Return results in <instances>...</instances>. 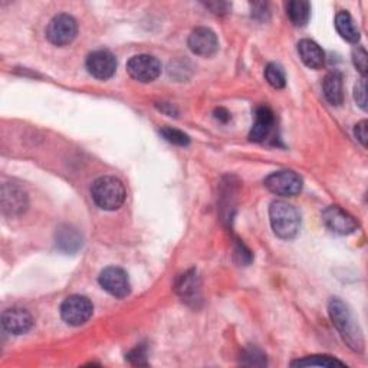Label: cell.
I'll list each match as a JSON object with an SVG mask.
<instances>
[{
    "mask_svg": "<svg viewBox=\"0 0 368 368\" xmlns=\"http://www.w3.org/2000/svg\"><path fill=\"white\" fill-rule=\"evenodd\" d=\"M86 71L97 79H110L116 71V60L112 52L107 49H98L86 58Z\"/></svg>",
    "mask_w": 368,
    "mask_h": 368,
    "instance_id": "obj_9",
    "label": "cell"
},
{
    "mask_svg": "<svg viewBox=\"0 0 368 368\" xmlns=\"http://www.w3.org/2000/svg\"><path fill=\"white\" fill-rule=\"evenodd\" d=\"M265 78L275 90H282L286 85L285 69L279 64H269L265 69Z\"/></svg>",
    "mask_w": 368,
    "mask_h": 368,
    "instance_id": "obj_22",
    "label": "cell"
},
{
    "mask_svg": "<svg viewBox=\"0 0 368 368\" xmlns=\"http://www.w3.org/2000/svg\"><path fill=\"white\" fill-rule=\"evenodd\" d=\"M286 14L293 26L302 27L311 18V5L305 0H292L286 5Z\"/></svg>",
    "mask_w": 368,
    "mask_h": 368,
    "instance_id": "obj_19",
    "label": "cell"
},
{
    "mask_svg": "<svg viewBox=\"0 0 368 368\" xmlns=\"http://www.w3.org/2000/svg\"><path fill=\"white\" fill-rule=\"evenodd\" d=\"M91 195L93 200L99 209L112 212L120 209L124 204L127 191L119 179L111 177V175H104V177H99L93 183Z\"/></svg>",
    "mask_w": 368,
    "mask_h": 368,
    "instance_id": "obj_3",
    "label": "cell"
},
{
    "mask_svg": "<svg viewBox=\"0 0 368 368\" xmlns=\"http://www.w3.org/2000/svg\"><path fill=\"white\" fill-rule=\"evenodd\" d=\"M354 98L357 101L358 107L361 110L367 111V84H365L364 77L357 82V85L354 88Z\"/></svg>",
    "mask_w": 368,
    "mask_h": 368,
    "instance_id": "obj_26",
    "label": "cell"
},
{
    "mask_svg": "<svg viewBox=\"0 0 368 368\" xmlns=\"http://www.w3.org/2000/svg\"><path fill=\"white\" fill-rule=\"evenodd\" d=\"M292 367H327V368H334V367H345V364L340 360H336L330 356H311L305 357L302 360L293 361L291 364Z\"/></svg>",
    "mask_w": 368,
    "mask_h": 368,
    "instance_id": "obj_21",
    "label": "cell"
},
{
    "mask_svg": "<svg viewBox=\"0 0 368 368\" xmlns=\"http://www.w3.org/2000/svg\"><path fill=\"white\" fill-rule=\"evenodd\" d=\"M98 282L102 286V289H106L115 298H125L131 292V284H130L128 275L121 268H116V267L106 268L99 273Z\"/></svg>",
    "mask_w": 368,
    "mask_h": 368,
    "instance_id": "obj_8",
    "label": "cell"
},
{
    "mask_svg": "<svg viewBox=\"0 0 368 368\" xmlns=\"http://www.w3.org/2000/svg\"><path fill=\"white\" fill-rule=\"evenodd\" d=\"M175 291L186 302H193L200 299V286L199 279L195 271H190L179 278L177 284H175Z\"/></svg>",
    "mask_w": 368,
    "mask_h": 368,
    "instance_id": "obj_17",
    "label": "cell"
},
{
    "mask_svg": "<svg viewBox=\"0 0 368 368\" xmlns=\"http://www.w3.org/2000/svg\"><path fill=\"white\" fill-rule=\"evenodd\" d=\"M94 314V305L86 297L72 295L61 305L62 319L72 327H79L90 319Z\"/></svg>",
    "mask_w": 368,
    "mask_h": 368,
    "instance_id": "obj_5",
    "label": "cell"
},
{
    "mask_svg": "<svg viewBox=\"0 0 368 368\" xmlns=\"http://www.w3.org/2000/svg\"><path fill=\"white\" fill-rule=\"evenodd\" d=\"M188 48L191 52L199 56L209 58L217 52L219 40L212 29L197 27L188 36Z\"/></svg>",
    "mask_w": 368,
    "mask_h": 368,
    "instance_id": "obj_11",
    "label": "cell"
},
{
    "mask_svg": "<svg viewBox=\"0 0 368 368\" xmlns=\"http://www.w3.org/2000/svg\"><path fill=\"white\" fill-rule=\"evenodd\" d=\"M161 136L164 137V140H167L169 143L174 144V145H180V147H186L190 143V138L187 134H184L183 131L175 130L171 127H166L160 131Z\"/></svg>",
    "mask_w": 368,
    "mask_h": 368,
    "instance_id": "obj_23",
    "label": "cell"
},
{
    "mask_svg": "<svg viewBox=\"0 0 368 368\" xmlns=\"http://www.w3.org/2000/svg\"><path fill=\"white\" fill-rule=\"evenodd\" d=\"M2 208L6 214L19 216L27 209V195L18 184H5L2 187Z\"/></svg>",
    "mask_w": 368,
    "mask_h": 368,
    "instance_id": "obj_12",
    "label": "cell"
},
{
    "mask_svg": "<svg viewBox=\"0 0 368 368\" xmlns=\"http://www.w3.org/2000/svg\"><path fill=\"white\" fill-rule=\"evenodd\" d=\"M214 114H216V119L220 120L222 123H228L230 120V114L225 108H217L214 111Z\"/></svg>",
    "mask_w": 368,
    "mask_h": 368,
    "instance_id": "obj_31",
    "label": "cell"
},
{
    "mask_svg": "<svg viewBox=\"0 0 368 368\" xmlns=\"http://www.w3.org/2000/svg\"><path fill=\"white\" fill-rule=\"evenodd\" d=\"M328 311L335 328L340 331L343 340L347 343V345L351 349L361 352L364 349L363 332L348 305L344 304L340 298H332L328 305Z\"/></svg>",
    "mask_w": 368,
    "mask_h": 368,
    "instance_id": "obj_1",
    "label": "cell"
},
{
    "mask_svg": "<svg viewBox=\"0 0 368 368\" xmlns=\"http://www.w3.org/2000/svg\"><path fill=\"white\" fill-rule=\"evenodd\" d=\"M368 55L365 52V49L363 47H357L354 49V52H352V61H354V65L356 68L361 72V75L365 78V73H367V66H368Z\"/></svg>",
    "mask_w": 368,
    "mask_h": 368,
    "instance_id": "obj_24",
    "label": "cell"
},
{
    "mask_svg": "<svg viewBox=\"0 0 368 368\" xmlns=\"http://www.w3.org/2000/svg\"><path fill=\"white\" fill-rule=\"evenodd\" d=\"M298 52L302 62L312 69H318L326 62V53L321 49L318 43L311 39H302L298 43Z\"/></svg>",
    "mask_w": 368,
    "mask_h": 368,
    "instance_id": "obj_15",
    "label": "cell"
},
{
    "mask_svg": "<svg viewBox=\"0 0 368 368\" xmlns=\"http://www.w3.org/2000/svg\"><path fill=\"white\" fill-rule=\"evenodd\" d=\"M265 186L276 196L292 197L301 193L302 179L299 174L291 170H281L269 174L265 179Z\"/></svg>",
    "mask_w": 368,
    "mask_h": 368,
    "instance_id": "obj_4",
    "label": "cell"
},
{
    "mask_svg": "<svg viewBox=\"0 0 368 368\" xmlns=\"http://www.w3.org/2000/svg\"><path fill=\"white\" fill-rule=\"evenodd\" d=\"M234 259L238 260V263L243 265V267L252 262V254H250V250L241 241H236V246H234Z\"/></svg>",
    "mask_w": 368,
    "mask_h": 368,
    "instance_id": "obj_25",
    "label": "cell"
},
{
    "mask_svg": "<svg viewBox=\"0 0 368 368\" xmlns=\"http://www.w3.org/2000/svg\"><path fill=\"white\" fill-rule=\"evenodd\" d=\"M78 23L66 13L56 14L49 22L47 29V38L56 47H65L77 38Z\"/></svg>",
    "mask_w": 368,
    "mask_h": 368,
    "instance_id": "obj_6",
    "label": "cell"
},
{
    "mask_svg": "<svg viewBox=\"0 0 368 368\" xmlns=\"http://www.w3.org/2000/svg\"><path fill=\"white\" fill-rule=\"evenodd\" d=\"M271 225L278 238L289 241L298 234L301 228V217L298 210L292 204L276 200L269 208Z\"/></svg>",
    "mask_w": 368,
    "mask_h": 368,
    "instance_id": "obj_2",
    "label": "cell"
},
{
    "mask_svg": "<svg viewBox=\"0 0 368 368\" xmlns=\"http://www.w3.org/2000/svg\"><path fill=\"white\" fill-rule=\"evenodd\" d=\"M273 125H275V115L272 110L268 107H259L255 112V123L249 134L250 141L262 143L267 140L272 132Z\"/></svg>",
    "mask_w": 368,
    "mask_h": 368,
    "instance_id": "obj_14",
    "label": "cell"
},
{
    "mask_svg": "<svg viewBox=\"0 0 368 368\" xmlns=\"http://www.w3.org/2000/svg\"><path fill=\"white\" fill-rule=\"evenodd\" d=\"M243 358L247 360L243 364L246 365H265L267 364V360H265V356L258 349H249L243 354Z\"/></svg>",
    "mask_w": 368,
    "mask_h": 368,
    "instance_id": "obj_27",
    "label": "cell"
},
{
    "mask_svg": "<svg viewBox=\"0 0 368 368\" xmlns=\"http://www.w3.org/2000/svg\"><path fill=\"white\" fill-rule=\"evenodd\" d=\"M127 71L131 78L143 84H149L158 78L161 72V64L157 58L143 53L131 58L127 64Z\"/></svg>",
    "mask_w": 368,
    "mask_h": 368,
    "instance_id": "obj_7",
    "label": "cell"
},
{
    "mask_svg": "<svg viewBox=\"0 0 368 368\" xmlns=\"http://www.w3.org/2000/svg\"><path fill=\"white\" fill-rule=\"evenodd\" d=\"M2 326H3V330L9 334L22 335L32 328L34 318L26 311V309L12 308L3 312Z\"/></svg>",
    "mask_w": 368,
    "mask_h": 368,
    "instance_id": "obj_13",
    "label": "cell"
},
{
    "mask_svg": "<svg viewBox=\"0 0 368 368\" xmlns=\"http://www.w3.org/2000/svg\"><path fill=\"white\" fill-rule=\"evenodd\" d=\"M206 8H208V9H210L213 13H216V14H223V13H228V10H229V5L228 3H206L204 5Z\"/></svg>",
    "mask_w": 368,
    "mask_h": 368,
    "instance_id": "obj_30",
    "label": "cell"
},
{
    "mask_svg": "<svg viewBox=\"0 0 368 368\" xmlns=\"http://www.w3.org/2000/svg\"><path fill=\"white\" fill-rule=\"evenodd\" d=\"M56 243L60 245V247L65 250V252H75V250L82 245V239L75 229L65 226L58 232Z\"/></svg>",
    "mask_w": 368,
    "mask_h": 368,
    "instance_id": "obj_20",
    "label": "cell"
},
{
    "mask_svg": "<svg viewBox=\"0 0 368 368\" xmlns=\"http://www.w3.org/2000/svg\"><path fill=\"white\" fill-rule=\"evenodd\" d=\"M335 29H336V32L341 35V38H344L345 40H348L351 43H357L360 40L358 29L354 25V21H352L351 14L345 10L336 13Z\"/></svg>",
    "mask_w": 368,
    "mask_h": 368,
    "instance_id": "obj_18",
    "label": "cell"
},
{
    "mask_svg": "<svg viewBox=\"0 0 368 368\" xmlns=\"http://www.w3.org/2000/svg\"><path fill=\"white\" fill-rule=\"evenodd\" d=\"M367 121H361L356 125V137L358 141L363 144V147H367V138H368V132H367Z\"/></svg>",
    "mask_w": 368,
    "mask_h": 368,
    "instance_id": "obj_29",
    "label": "cell"
},
{
    "mask_svg": "<svg viewBox=\"0 0 368 368\" xmlns=\"http://www.w3.org/2000/svg\"><path fill=\"white\" fill-rule=\"evenodd\" d=\"M147 357L145 354V349L143 347H138L136 348L134 351H131L128 354V360L132 363V364H137V365H145L147 363L144 361Z\"/></svg>",
    "mask_w": 368,
    "mask_h": 368,
    "instance_id": "obj_28",
    "label": "cell"
},
{
    "mask_svg": "<svg viewBox=\"0 0 368 368\" xmlns=\"http://www.w3.org/2000/svg\"><path fill=\"white\" fill-rule=\"evenodd\" d=\"M322 222L331 232L336 234H351L358 228L356 219L338 206H330L322 212Z\"/></svg>",
    "mask_w": 368,
    "mask_h": 368,
    "instance_id": "obj_10",
    "label": "cell"
},
{
    "mask_svg": "<svg viewBox=\"0 0 368 368\" xmlns=\"http://www.w3.org/2000/svg\"><path fill=\"white\" fill-rule=\"evenodd\" d=\"M323 95L331 106H341L344 101V88H343V75L340 72H330L322 84Z\"/></svg>",
    "mask_w": 368,
    "mask_h": 368,
    "instance_id": "obj_16",
    "label": "cell"
}]
</instances>
